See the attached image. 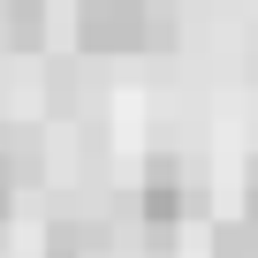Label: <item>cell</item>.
<instances>
[{
    "instance_id": "1",
    "label": "cell",
    "mask_w": 258,
    "mask_h": 258,
    "mask_svg": "<svg viewBox=\"0 0 258 258\" xmlns=\"http://www.w3.org/2000/svg\"><path fill=\"white\" fill-rule=\"evenodd\" d=\"M76 53L121 61V53H167L175 46V0H76Z\"/></svg>"
},
{
    "instance_id": "2",
    "label": "cell",
    "mask_w": 258,
    "mask_h": 258,
    "mask_svg": "<svg viewBox=\"0 0 258 258\" xmlns=\"http://www.w3.org/2000/svg\"><path fill=\"white\" fill-rule=\"evenodd\" d=\"M198 213V167L182 152H152L145 175H137V220L152 243H175V228Z\"/></svg>"
},
{
    "instance_id": "3",
    "label": "cell",
    "mask_w": 258,
    "mask_h": 258,
    "mask_svg": "<svg viewBox=\"0 0 258 258\" xmlns=\"http://www.w3.org/2000/svg\"><path fill=\"white\" fill-rule=\"evenodd\" d=\"M38 175H46V137L31 121H0V213H8Z\"/></svg>"
},
{
    "instance_id": "4",
    "label": "cell",
    "mask_w": 258,
    "mask_h": 258,
    "mask_svg": "<svg viewBox=\"0 0 258 258\" xmlns=\"http://www.w3.org/2000/svg\"><path fill=\"white\" fill-rule=\"evenodd\" d=\"M53 8L46 0H0V53H38Z\"/></svg>"
},
{
    "instance_id": "5",
    "label": "cell",
    "mask_w": 258,
    "mask_h": 258,
    "mask_svg": "<svg viewBox=\"0 0 258 258\" xmlns=\"http://www.w3.org/2000/svg\"><path fill=\"white\" fill-rule=\"evenodd\" d=\"M213 258H258V213L250 205L228 213V220H213Z\"/></svg>"
},
{
    "instance_id": "6",
    "label": "cell",
    "mask_w": 258,
    "mask_h": 258,
    "mask_svg": "<svg viewBox=\"0 0 258 258\" xmlns=\"http://www.w3.org/2000/svg\"><path fill=\"white\" fill-rule=\"evenodd\" d=\"M243 205H250V213H258V160H250V167H243Z\"/></svg>"
}]
</instances>
